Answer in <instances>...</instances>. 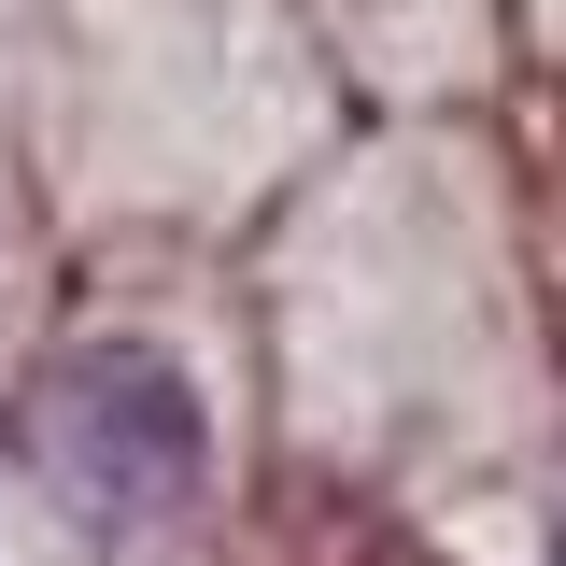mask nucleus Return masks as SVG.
<instances>
[{"instance_id": "1", "label": "nucleus", "mask_w": 566, "mask_h": 566, "mask_svg": "<svg viewBox=\"0 0 566 566\" xmlns=\"http://www.w3.org/2000/svg\"><path fill=\"white\" fill-rule=\"evenodd\" d=\"M14 453H29V482L57 495L71 524L142 538V524H170V510L212 482V411H199V382H185V354L71 340V354H43L29 397H14Z\"/></svg>"}, {"instance_id": "2", "label": "nucleus", "mask_w": 566, "mask_h": 566, "mask_svg": "<svg viewBox=\"0 0 566 566\" xmlns=\"http://www.w3.org/2000/svg\"><path fill=\"white\" fill-rule=\"evenodd\" d=\"M553 566H566V553H553Z\"/></svg>"}]
</instances>
